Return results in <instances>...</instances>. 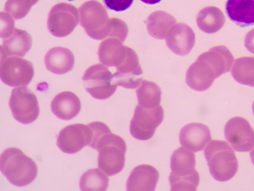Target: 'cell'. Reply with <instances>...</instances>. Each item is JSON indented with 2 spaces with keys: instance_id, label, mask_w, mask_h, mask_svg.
I'll return each instance as SVG.
<instances>
[{
  "instance_id": "obj_3",
  "label": "cell",
  "mask_w": 254,
  "mask_h": 191,
  "mask_svg": "<svg viewBox=\"0 0 254 191\" xmlns=\"http://www.w3.org/2000/svg\"><path fill=\"white\" fill-rule=\"evenodd\" d=\"M212 176L220 182L231 180L238 171V161L234 149L222 140H212L204 150Z\"/></svg>"
},
{
  "instance_id": "obj_27",
  "label": "cell",
  "mask_w": 254,
  "mask_h": 191,
  "mask_svg": "<svg viewBox=\"0 0 254 191\" xmlns=\"http://www.w3.org/2000/svg\"><path fill=\"white\" fill-rule=\"evenodd\" d=\"M105 173L97 168L90 169L81 176V191H106L109 187V178Z\"/></svg>"
},
{
  "instance_id": "obj_8",
  "label": "cell",
  "mask_w": 254,
  "mask_h": 191,
  "mask_svg": "<svg viewBox=\"0 0 254 191\" xmlns=\"http://www.w3.org/2000/svg\"><path fill=\"white\" fill-rule=\"evenodd\" d=\"M164 116L165 111L161 105L155 108H144L138 104L130 122L131 135L139 140L150 139L163 122Z\"/></svg>"
},
{
  "instance_id": "obj_33",
  "label": "cell",
  "mask_w": 254,
  "mask_h": 191,
  "mask_svg": "<svg viewBox=\"0 0 254 191\" xmlns=\"http://www.w3.org/2000/svg\"><path fill=\"white\" fill-rule=\"evenodd\" d=\"M245 46L249 52L254 54V29L251 30L246 35Z\"/></svg>"
},
{
  "instance_id": "obj_30",
  "label": "cell",
  "mask_w": 254,
  "mask_h": 191,
  "mask_svg": "<svg viewBox=\"0 0 254 191\" xmlns=\"http://www.w3.org/2000/svg\"><path fill=\"white\" fill-rule=\"evenodd\" d=\"M1 29H0V36L3 39L9 38L15 31V23L9 14L5 12H1Z\"/></svg>"
},
{
  "instance_id": "obj_32",
  "label": "cell",
  "mask_w": 254,
  "mask_h": 191,
  "mask_svg": "<svg viewBox=\"0 0 254 191\" xmlns=\"http://www.w3.org/2000/svg\"><path fill=\"white\" fill-rule=\"evenodd\" d=\"M134 0H104L105 5L115 11H124L130 8Z\"/></svg>"
},
{
  "instance_id": "obj_37",
  "label": "cell",
  "mask_w": 254,
  "mask_h": 191,
  "mask_svg": "<svg viewBox=\"0 0 254 191\" xmlns=\"http://www.w3.org/2000/svg\"><path fill=\"white\" fill-rule=\"evenodd\" d=\"M70 1H73V0H70Z\"/></svg>"
},
{
  "instance_id": "obj_6",
  "label": "cell",
  "mask_w": 254,
  "mask_h": 191,
  "mask_svg": "<svg viewBox=\"0 0 254 191\" xmlns=\"http://www.w3.org/2000/svg\"><path fill=\"white\" fill-rule=\"evenodd\" d=\"M82 79L86 90L97 99L110 98L116 91L117 84L114 80V75L103 64L90 67L84 73Z\"/></svg>"
},
{
  "instance_id": "obj_23",
  "label": "cell",
  "mask_w": 254,
  "mask_h": 191,
  "mask_svg": "<svg viewBox=\"0 0 254 191\" xmlns=\"http://www.w3.org/2000/svg\"><path fill=\"white\" fill-rule=\"evenodd\" d=\"M196 23L202 32L212 34L219 32L225 23V15L219 8L208 6L196 15Z\"/></svg>"
},
{
  "instance_id": "obj_20",
  "label": "cell",
  "mask_w": 254,
  "mask_h": 191,
  "mask_svg": "<svg viewBox=\"0 0 254 191\" xmlns=\"http://www.w3.org/2000/svg\"><path fill=\"white\" fill-rule=\"evenodd\" d=\"M32 45L31 35L24 30L15 29L13 34L3 41L1 46V58L17 56L23 57Z\"/></svg>"
},
{
  "instance_id": "obj_13",
  "label": "cell",
  "mask_w": 254,
  "mask_h": 191,
  "mask_svg": "<svg viewBox=\"0 0 254 191\" xmlns=\"http://www.w3.org/2000/svg\"><path fill=\"white\" fill-rule=\"evenodd\" d=\"M114 80L117 86H122L126 89H136L142 83V69L139 63L138 56L129 47H127L125 61L116 67Z\"/></svg>"
},
{
  "instance_id": "obj_19",
  "label": "cell",
  "mask_w": 254,
  "mask_h": 191,
  "mask_svg": "<svg viewBox=\"0 0 254 191\" xmlns=\"http://www.w3.org/2000/svg\"><path fill=\"white\" fill-rule=\"evenodd\" d=\"M117 38H109L102 42L98 49V57L106 67H119L127 57V47Z\"/></svg>"
},
{
  "instance_id": "obj_7",
  "label": "cell",
  "mask_w": 254,
  "mask_h": 191,
  "mask_svg": "<svg viewBox=\"0 0 254 191\" xmlns=\"http://www.w3.org/2000/svg\"><path fill=\"white\" fill-rule=\"evenodd\" d=\"M9 107L15 120L23 124L32 123L39 116L38 97L26 86L12 90Z\"/></svg>"
},
{
  "instance_id": "obj_10",
  "label": "cell",
  "mask_w": 254,
  "mask_h": 191,
  "mask_svg": "<svg viewBox=\"0 0 254 191\" xmlns=\"http://www.w3.org/2000/svg\"><path fill=\"white\" fill-rule=\"evenodd\" d=\"M80 21L78 10L72 4L60 3L49 11L48 28L55 37L63 38L70 34Z\"/></svg>"
},
{
  "instance_id": "obj_5",
  "label": "cell",
  "mask_w": 254,
  "mask_h": 191,
  "mask_svg": "<svg viewBox=\"0 0 254 191\" xmlns=\"http://www.w3.org/2000/svg\"><path fill=\"white\" fill-rule=\"evenodd\" d=\"M80 22L90 38L96 40L109 38L112 27V19L101 3L90 0L79 9Z\"/></svg>"
},
{
  "instance_id": "obj_17",
  "label": "cell",
  "mask_w": 254,
  "mask_h": 191,
  "mask_svg": "<svg viewBox=\"0 0 254 191\" xmlns=\"http://www.w3.org/2000/svg\"><path fill=\"white\" fill-rule=\"evenodd\" d=\"M81 100L72 92L65 91L55 96L51 102L52 112L58 118L69 121L78 115L81 111Z\"/></svg>"
},
{
  "instance_id": "obj_35",
  "label": "cell",
  "mask_w": 254,
  "mask_h": 191,
  "mask_svg": "<svg viewBox=\"0 0 254 191\" xmlns=\"http://www.w3.org/2000/svg\"><path fill=\"white\" fill-rule=\"evenodd\" d=\"M250 156H251L252 162L254 163V148H253L251 150V153H250Z\"/></svg>"
},
{
  "instance_id": "obj_12",
  "label": "cell",
  "mask_w": 254,
  "mask_h": 191,
  "mask_svg": "<svg viewBox=\"0 0 254 191\" xmlns=\"http://www.w3.org/2000/svg\"><path fill=\"white\" fill-rule=\"evenodd\" d=\"M92 138L93 132L89 125H69L61 131L57 145L64 153L75 154L89 145Z\"/></svg>"
},
{
  "instance_id": "obj_31",
  "label": "cell",
  "mask_w": 254,
  "mask_h": 191,
  "mask_svg": "<svg viewBox=\"0 0 254 191\" xmlns=\"http://www.w3.org/2000/svg\"><path fill=\"white\" fill-rule=\"evenodd\" d=\"M88 125H89V127H91L92 132H93V138H92V141H91L89 146L94 149L96 144L98 143L99 139L102 136H104L105 133L110 132V129L107 125H105L101 122H92V123H89Z\"/></svg>"
},
{
  "instance_id": "obj_29",
  "label": "cell",
  "mask_w": 254,
  "mask_h": 191,
  "mask_svg": "<svg viewBox=\"0 0 254 191\" xmlns=\"http://www.w3.org/2000/svg\"><path fill=\"white\" fill-rule=\"evenodd\" d=\"M39 0H8L5 3V12L15 19H22L28 13L32 6Z\"/></svg>"
},
{
  "instance_id": "obj_2",
  "label": "cell",
  "mask_w": 254,
  "mask_h": 191,
  "mask_svg": "<svg viewBox=\"0 0 254 191\" xmlns=\"http://www.w3.org/2000/svg\"><path fill=\"white\" fill-rule=\"evenodd\" d=\"M1 173L10 184L22 187L33 182L38 176V166L18 148H9L0 158Z\"/></svg>"
},
{
  "instance_id": "obj_25",
  "label": "cell",
  "mask_w": 254,
  "mask_h": 191,
  "mask_svg": "<svg viewBox=\"0 0 254 191\" xmlns=\"http://www.w3.org/2000/svg\"><path fill=\"white\" fill-rule=\"evenodd\" d=\"M136 96L138 104L142 107H158L161 102V89L155 83L144 80L137 87Z\"/></svg>"
},
{
  "instance_id": "obj_4",
  "label": "cell",
  "mask_w": 254,
  "mask_h": 191,
  "mask_svg": "<svg viewBox=\"0 0 254 191\" xmlns=\"http://www.w3.org/2000/svg\"><path fill=\"white\" fill-rule=\"evenodd\" d=\"M94 150L99 151L98 168L107 175L113 176L123 170L126 164L127 144L122 137L110 131L99 139Z\"/></svg>"
},
{
  "instance_id": "obj_9",
  "label": "cell",
  "mask_w": 254,
  "mask_h": 191,
  "mask_svg": "<svg viewBox=\"0 0 254 191\" xmlns=\"http://www.w3.org/2000/svg\"><path fill=\"white\" fill-rule=\"evenodd\" d=\"M0 77L11 87L27 86L34 77V67L31 61L17 56L1 58Z\"/></svg>"
},
{
  "instance_id": "obj_1",
  "label": "cell",
  "mask_w": 254,
  "mask_h": 191,
  "mask_svg": "<svg viewBox=\"0 0 254 191\" xmlns=\"http://www.w3.org/2000/svg\"><path fill=\"white\" fill-rule=\"evenodd\" d=\"M234 57L225 46H216L198 56L186 76L188 86L196 91H205L215 79L231 71Z\"/></svg>"
},
{
  "instance_id": "obj_24",
  "label": "cell",
  "mask_w": 254,
  "mask_h": 191,
  "mask_svg": "<svg viewBox=\"0 0 254 191\" xmlns=\"http://www.w3.org/2000/svg\"><path fill=\"white\" fill-rule=\"evenodd\" d=\"M196 158L192 151L179 148L174 151L171 160L172 174L176 176H188L196 172Z\"/></svg>"
},
{
  "instance_id": "obj_28",
  "label": "cell",
  "mask_w": 254,
  "mask_h": 191,
  "mask_svg": "<svg viewBox=\"0 0 254 191\" xmlns=\"http://www.w3.org/2000/svg\"><path fill=\"white\" fill-rule=\"evenodd\" d=\"M199 181V174L196 171L188 176L170 175L171 191H196Z\"/></svg>"
},
{
  "instance_id": "obj_15",
  "label": "cell",
  "mask_w": 254,
  "mask_h": 191,
  "mask_svg": "<svg viewBox=\"0 0 254 191\" xmlns=\"http://www.w3.org/2000/svg\"><path fill=\"white\" fill-rule=\"evenodd\" d=\"M179 139L182 147L192 152H198L210 141V129L199 122L190 123L182 127Z\"/></svg>"
},
{
  "instance_id": "obj_14",
  "label": "cell",
  "mask_w": 254,
  "mask_h": 191,
  "mask_svg": "<svg viewBox=\"0 0 254 191\" xmlns=\"http://www.w3.org/2000/svg\"><path fill=\"white\" fill-rule=\"evenodd\" d=\"M196 37L193 30L184 23L175 24L166 37V44L176 55H187L192 50Z\"/></svg>"
},
{
  "instance_id": "obj_16",
  "label": "cell",
  "mask_w": 254,
  "mask_h": 191,
  "mask_svg": "<svg viewBox=\"0 0 254 191\" xmlns=\"http://www.w3.org/2000/svg\"><path fill=\"white\" fill-rule=\"evenodd\" d=\"M159 174L153 166L141 165L133 169L127 180V191H155Z\"/></svg>"
},
{
  "instance_id": "obj_22",
  "label": "cell",
  "mask_w": 254,
  "mask_h": 191,
  "mask_svg": "<svg viewBox=\"0 0 254 191\" xmlns=\"http://www.w3.org/2000/svg\"><path fill=\"white\" fill-rule=\"evenodd\" d=\"M176 22V19L171 14L163 10H157L147 17L146 25L150 36L156 39H164Z\"/></svg>"
},
{
  "instance_id": "obj_18",
  "label": "cell",
  "mask_w": 254,
  "mask_h": 191,
  "mask_svg": "<svg viewBox=\"0 0 254 191\" xmlns=\"http://www.w3.org/2000/svg\"><path fill=\"white\" fill-rule=\"evenodd\" d=\"M44 62L49 72L62 75L73 69L75 65V56L69 49L55 47L48 51Z\"/></svg>"
},
{
  "instance_id": "obj_34",
  "label": "cell",
  "mask_w": 254,
  "mask_h": 191,
  "mask_svg": "<svg viewBox=\"0 0 254 191\" xmlns=\"http://www.w3.org/2000/svg\"><path fill=\"white\" fill-rule=\"evenodd\" d=\"M143 3H147V4H155L161 1V0H141Z\"/></svg>"
},
{
  "instance_id": "obj_11",
  "label": "cell",
  "mask_w": 254,
  "mask_h": 191,
  "mask_svg": "<svg viewBox=\"0 0 254 191\" xmlns=\"http://www.w3.org/2000/svg\"><path fill=\"white\" fill-rule=\"evenodd\" d=\"M225 136L235 151L248 152L254 147V129L243 117L229 120L225 127Z\"/></svg>"
},
{
  "instance_id": "obj_21",
  "label": "cell",
  "mask_w": 254,
  "mask_h": 191,
  "mask_svg": "<svg viewBox=\"0 0 254 191\" xmlns=\"http://www.w3.org/2000/svg\"><path fill=\"white\" fill-rule=\"evenodd\" d=\"M225 9L229 18L237 26L254 25V0H228Z\"/></svg>"
},
{
  "instance_id": "obj_26",
  "label": "cell",
  "mask_w": 254,
  "mask_h": 191,
  "mask_svg": "<svg viewBox=\"0 0 254 191\" xmlns=\"http://www.w3.org/2000/svg\"><path fill=\"white\" fill-rule=\"evenodd\" d=\"M231 75L237 83L254 87V57L236 60L231 68Z\"/></svg>"
},
{
  "instance_id": "obj_36",
  "label": "cell",
  "mask_w": 254,
  "mask_h": 191,
  "mask_svg": "<svg viewBox=\"0 0 254 191\" xmlns=\"http://www.w3.org/2000/svg\"><path fill=\"white\" fill-rule=\"evenodd\" d=\"M253 110H254V104H253Z\"/></svg>"
}]
</instances>
